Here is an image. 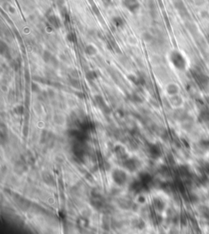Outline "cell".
Here are the masks:
<instances>
[{"instance_id":"6da1fadb","label":"cell","mask_w":209,"mask_h":234,"mask_svg":"<svg viewBox=\"0 0 209 234\" xmlns=\"http://www.w3.org/2000/svg\"><path fill=\"white\" fill-rule=\"evenodd\" d=\"M169 59L172 65L175 66L177 70H184L186 69V65H187L186 60L180 52L172 51L169 55Z\"/></svg>"},{"instance_id":"7a4b0ae2","label":"cell","mask_w":209,"mask_h":234,"mask_svg":"<svg viewBox=\"0 0 209 234\" xmlns=\"http://www.w3.org/2000/svg\"><path fill=\"white\" fill-rule=\"evenodd\" d=\"M112 178H113V180L114 181V183H117L119 186H122L126 183L127 176L124 171L120 170V169H116L112 173Z\"/></svg>"},{"instance_id":"3957f363","label":"cell","mask_w":209,"mask_h":234,"mask_svg":"<svg viewBox=\"0 0 209 234\" xmlns=\"http://www.w3.org/2000/svg\"><path fill=\"white\" fill-rule=\"evenodd\" d=\"M140 163L136 158H127L123 160V166L129 171H136L139 168Z\"/></svg>"},{"instance_id":"277c9868","label":"cell","mask_w":209,"mask_h":234,"mask_svg":"<svg viewBox=\"0 0 209 234\" xmlns=\"http://www.w3.org/2000/svg\"><path fill=\"white\" fill-rule=\"evenodd\" d=\"M123 4L132 13L136 12L140 8L138 0H123Z\"/></svg>"},{"instance_id":"5b68a950","label":"cell","mask_w":209,"mask_h":234,"mask_svg":"<svg viewBox=\"0 0 209 234\" xmlns=\"http://www.w3.org/2000/svg\"><path fill=\"white\" fill-rule=\"evenodd\" d=\"M95 102L97 103L99 107L105 113H109L110 112V108L108 107V106L106 105V103H105V100L103 99V98L101 95H96L95 96Z\"/></svg>"},{"instance_id":"8992f818","label":"cell","mask_w":209,"mask_h":234,"mask_svg":"<svg viewBox=\"0 0 209 234\" xmlns=\"http://www.w3.org/2000/svg\"><path fill=\"white\" fill-rule=\"evenodd\" d=\"M47 21H48V22L50 23V25H51L53 28L59 29L61 27V21H60V18L57 16H56V15H49L47 17Z\"/></svg>"},{"instance_id":"52a82bcc","label":"cell","mask_w":209,"mask_h":234,"mask_svg":"<svg viewBox=\"0 0 209 234\" xmlns=\"http://www.w3.org/2000/svg\"><path fill=\"white\" fill-rule=\"evenodd\" d=\"M114 152H115L117 157H118L119 159L124 160L128 158V154L127 153L125 148H124L123 146L121 145L116 146L115 148H114Z\"/></svg>"},{"instance_id":"ba28073f","label":"cell","mask_w":209,"mask_h":234,"mask_svg":"<svg viewBox=\"0 0 209 234\" xmlns=\"http://www.w3.org/2000/svg\"><path fill=\"white\" fill-rule=\"evenodd\" d=\"M149 151L150 156L153 158H158L161 156V150L158 145L151 144L149 146Z\"/></svg>"},{"instance_id":"9c48e42d","label":"cell","mask_w":209,"mask_h":234,"mask_svg":"<svg viewBox=\"0 0 209 234\" xmlns=\"http://www.w3.org/2000/svg\"><path fill=\"white\" fill-rule=\"evenodd\" d=\"M196 81L198 82V84H200L201 86L204 87L207 86L209 83V79L208 78V76H206L204 75H202V74H198L195 77Z\"/></svg>"},{"instance_id":"30bf717a","label":"cell","mask_w":209,"mask_h":234,"mask_svg":"<svg viewBox=\"0 0 209 234\" xmlns=\"http://www.w3.org/2000/svg\"><path fill=\"white\" fill-rule=\"evenodd\" d=\"M151 180H152V178H151L149 173H143L140 175V181L144 184V186L145 187H147L149 183L151 182Z\"/></svg>"},{"instance_id":"8fae6325","label":"cell","mask_w":209,"mask_h":234,"mask_svg":"<svg viewBox=\"0 0 209 234\" xmlns=\"http://www.w3.org/2000/svg\"><path fill=\"white\" fill-rule=\"evenodd\" d=\"M112 22L114 24V25L116 27V28H120L123 27V25H124V21L123 19L120 17H114V18L112 19Z\"/></svg>"},{"instance_id":"7c38bea8","label":"cell","mask_w":209,"mask_h":234,"mask_svg":"<svg viewBox=\"0 0 209 234\" xmlns=\"http://www.w3.org/2000/svg\"><path fill=\"white\" fill-rule=\"evenodd\" d=\"M84 51H85V52H86L88 55H89V56H94V55H96V54L97 53V48L94 47L93 45H92V44L87 45V46L85 47V48H84Z\"/></svg>"},{"instance_id":"4fadbf2b","label":"cell","mask_w":209,"mask_h":234,"mask_svg":"<svg viewBox=\"0 0 209 234\" xmlns=\"http://www.w3.org/2000/svg\"><path fill=\"white\" fill-rule=\"evenodd\" d=\"M98 74L96 70H90V71H88L86 73V78L89 81H93V80H96Z\"/></svg>"},{"instance_id":"5bb4252c","label":"cell","mask_w":209,"mask_h":234,"mask_svg":"<svg viewBox=\"0 0 209 234\" xmlns=\"http://www.w3.org/2000/svg\"><path fill=\"white\" fill-rule=\"evenodd\" d=\"M93 206L97 209H100L101 207L103 206V201L101 200V198L100 197H93Z\"/></svg>"},{"instance_id":"9a60e30c","label":"cell","mask_w":209,"mask_h":234,"mask_svg":"<svg viewBox=\"0 0 209 234\" xmlns=\"http://www.w3.org/2000/svg\"><path fill=\"white\" fill-rule=\"evenodd\" d=\"M167 92L171 95H174L178 92V87H177L176 84H169L167 87Z\"/></svg>"},{"instance_id":"2e32d148","label":"cell","mask_w":209,"mask_h":234,"mask_svg":"<svg viewBox=\"0 0 209 234\" xmlns=\"http://www.w3.org/2000/svg\"><path fill=\"white\" fill-rule=\"evenodd\" d=\"M52 54L49 51H44L43 54H42V59L43 61L47 62V63H50L51 58H52Z\"/></svg>"},{"instance_id":"e0dca14e","label":"cell","mask_w":209,"mask_h":234,"mask_svg":"<svg viewBox=\"0 0 209 234\" xmlns=\"http://www.w3.org/2000/svg\"><path fill=\"white\" fill-rule=\"evenodd\" d=\"M153 204H154L155 208H156V209H158V210H159V211H161V210H163V209L164 203H163V201H161V200L158 199V198L154 199V201H153Z\"/></svg>"},{"instance_id":"ac0fdd59","label":"cell","mask_w":209,"mask_h":234,"mask_svg":"<svg viewBox=\"0 0 209 234\" xmlns=\"http://www.w3.org/2000/svg\"><path fill=\"white\" fill-rule=\"evenodd\" d=\"M60 14H61V17H63V19L65 20V21H70V15H69V12L65 8H63L60 10Z\"/></svg>"},{"instance_id":"d6986e66","label":"cell","mask_w":209,"mask_h":234,"mask_svg":"<svg viewBox=\"0 0 209 234\" xmlns=\"http://www.w3.org/2000/svg\"><path fill=\"white\" fill-rule=\"evenodd\" d=\"M78 224L81 227V228H87L89 224L88 220L85 218H80L78 220Z\"/></svg>"},{"instance_id":"ffe728a7","label":"cell","mask_w":209,"mask_h":234,"mask_svg":"<svg viewBox=\"0 0 209 234\" xmlns=\"http://www.w3.org/2000/svg\"><path fill=\"white\" fill-rule=\"evenodd\" d=\"M70 84L72 87H74L75 89H79L80 88V82L78 79L72 77L70 80Z\"/></svg>"},{"instance_id":"44dd1931","label":"cell","mask_w":209,"mask_h":234,"mask_svg":"<svg viewBox=\"0 0 209 234\" xmlns=\"http://www.w3.org/2000/svg\"><path fill=\"white\" fill-rule=\"evenodd\" d=\"M66 38H67V40L69 42L72 43H75L77 41V38H76V35H75V34L74 32H70L67 34Z\"/></svg>"},{"instance_id":"7402d4cb","label":"cell","mask_w":209,"mask_h":234,"mask_svg":"<svg viewBox=\"0 0 209 234\" xmlns=\"http://www.w3.org/2000/svg\"><path fill=\"white\" fill-rule=\"evenodd\" d=\"M24 107L21 106V105H18L16 106V107L14 108V112L16 114V115H23L24 113Z\"/></svg>"},{"instance_id":"603a6c76","label":"cell","mask_w":209,"mask_h":234,"mask_svg":"<svg viewBox=\"0 0 209 234\" xmlns=\"http://www.w3.org/2000/svg\"><path fill=\"white\" fill-rule=\"evenodd\" d=\"M0 50H1V53L3 55H4V53H8V47L7 46V44H5L3 42H1Z\"/></svg>"},{"instance_id":"cb8c5ba5","label":"cell","mask_w":209,"mask_h":234,"mask_svg":"<svg viewBox=\"0 0 209 234\" xmlns=\"http://www.w3.org/2000/svg\"><path fill=\"white\" fill-rule=\"evenodd\" d=\"M142 39H144L145 41H146V42H149V41H151L153 39V36L149 32H145L142 34Z\"/></svg>"},{"instance_id":"d4e9b609","label":"cell","mask_w":209,"mask_h":234,"mask_svg":"<svg viewBox=\"0 0 209 234\" xmlns=\"http://www.w3.org/2000/svg\"><path fill=\"white\" fill-rule=\"evenodd\" d=\"M31 89H32V91L34 93H37L38 94V93L40 92V88H39V86L36 83H33L31 84Z\"/></svg>"},{"instance_id":"484cf974","label":"cell","mask_w":209,"mask_h":234,"mask_svg":"<svg viewBox=\"0 0 209 234\" xmlns=\"http://www.w3.org/2000/svg\"><path fill=\"white\" fill-rule=\"evenodd\" d=\"M131 97H132V100L134 101V102H136V103H141L142 102V99L140 98V97L138 94H132Z\"/></svg>"},{"instance_id":"4316f807","label":"cell","mask_w":209,"mask_h":234,"mask_svg":"<svg viewBox=\"0 0 209 234\" xmlns=\"http://www.w3.org/2000/svg\"><path fill=\"white\" fill-rule=\"evenodd\" d=\"M45 175H46V176H44V177H43V179H44V181H45L47 183H48V184H50V183H51L50 182H49V180H50L51 182H53V178L51 177L49 173H45Z\"/></svg>"},{"instance_id":"83f0119b","label":"cell","mask_w":209,"mask_h":234,"mask_svg":"<svg viewBox=\"0 0 209 234\" xmlns=\"http://www.w3.org/2000/svg\"><path fill=\"white\" fill-rule=\"evenodd\" d=\"M92 9H93V12H94L95 14L97 15V16H99V15H100V10H99V8H98L97 6H96L95 4L93 5V7H92Z\"/></svg>"},{"instance_id":"f1b7e54d","label":"cell","mask_w":209,"mask_h":234,"mask_svg":"<svg viewBox=\"0 0 209 234\" xmlns=\"http://www.w3.org/2000/svg\"><path fill=\"white\" fill-rule=\"evenodd\" d=\"M101 2H102L103 5L106 8L110 7L112 4V0H101Z\"/></svg>"},{"instance_id":"f546056e","label":"cell","mask_w":209,"mask_h":234,"mask_svg":"<svg viewBox=\"0 0 209 234\" xmlns=\"http://www.w3.org/2000/svg\"><path fill=\"white\" fill-rule=\"evenodd\" d=\"M11 66H12V68H13V69H14L15 70H18L19 64L16 61H12V62H11Z\"/></svg>"},{"instance_id":"4dcf8cb0","label":"cell","mask_w":209,"mask_h":234,"mask_svg":"<svg viewBox=\"0 0 209 234\" xmlns=\"http://www.w3.org/2000/svg\"><path fill=\"white\" fill-rule=\"evenodd\" d=\"M77 95L79 96V98H84V94H83V93H78Z\"/></svg>"},{"instance_id":"1f68e13d","label":"cell","mask_w":209,"mask_h":234,"mask_svg":"<svg viewBox=\"0 0 209 234\" xmlns=\"http://www.w3.org/2000/svg\"><path fill=\"white\" fill-rule=\"evenodd\" d=\"M208 39H209V36H208Z\"/></svg>"}]
</instances>
